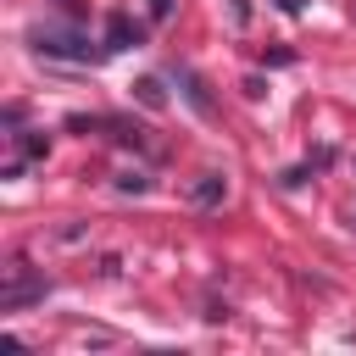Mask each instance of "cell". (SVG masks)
<instances>
[{
    "label": "cell",
    "mask_w": 356,
    "mask_h": 356,
    "mask_svg": "<svg viewBox=\"0 0 356 356\" xmlns=\"http://www.w3.org/2000/svg\"><path fill=\"white\" fill-rule=\"evenodd\" d=\"M28 44H33V56H50V61H95L89 39L78 28H67V22H33Z\"/></svg>",
    "instance_id": "cell-1"
},
{
    "label": "cell",
    "mask_w": 356,
    "mask_h": 356,
    "mask_svg": "<svg viewBox=\"0 0 356 356\" xmlns=\"http://www.w3.org/2000/svg\"><path fill=\"white\" fill-rule=\"evenodd\" d=\"M145 189H150L145 172H117V195H145Z\"/></svg>",
    "instance_id": "cell-8"
},
{
    "label": "cell",
    "mask_w": 356,
    "mask_h": 356,
    "mask_svg": "<svg viewBox=\"0 0 356 356\" xmlns=\"http://www.w3.org/2000/svg\"><path fill=\"white\" fill-rule=\"evenodd\" d=\"M222 200H228V178H222V172H200V178L189 184V206L211 211V206H222Z\"/></svg>",
    "instance_id": "cell-4"
},
{
    "label": "cell",
    "mask_w": 356,
    "mask_h": 356,
    "mask_svg": "<svg viewBox=\"0 0 356 356\" xmlns=\"http://www.w3.org/2000/svg\"><path fill=\"white\" fill-rule=\"evenodd\" d=\"M278 6H284V11H300V0H278Z\"/></svg>",
    "instance_id": "cell-10"
},
{
    "label": "cell",
    "mask_w": 356,
    "mask_h": 356,
    "mask_svg": "<svg viewBox=\"0 0 356 356\" xmlns=\"http://www.w3.org/2000/svg\"><path fill=\"white\" fill-rule=\"evenodd\" d=\"M167 11H172V0H150V17H156V22H161Z\"/></svg>",
    "instance_id": "cell-9"
},
{
    "label": "cell",
    "mask_w": 356,
    "mask_h": 356,
    "mask_svg": "<svg viewBox=\"0 0 356 356\" xmlns=\"http://www.w3.org/2000/svg\"><path fill=\"white\" fill-rule=\"evenodd\" d=\"M39 156H50V139H39V134H22V139H17V161H39Z\"/></svg>",
    "instance_id": "cell-7"
},
{
    "label": "cell",
    "mask_w": 356,
    "mask_h": 356,
    "mask_svg": "<svg viewBox=\"0 0 356 356\" xmlns=\"http://www.w3.org/2000/svg\"><path fill=\"white\" fill-rule=\"evenodd\" d=\"M44 295H50V278L44 273H33L28 261H11L6 267V278H0V312H28Z\"/></svg>",
    "instance_id": "cell-2"
},
{
    "label": "cell",
    "mask_w": 356,
    "mask_h": 356,
    "mask_svg": "<svg viewBox=\"0 0 356 356\" xmlns=\"http://www.w3.org/2000/svg\"><path fill=\"white\" fill-rule=\"evenodd\" d=\"M134 95H139L150 111H161V106H167V95H161V78H139V83H134Z\"/></svg>",
    "instance_id": "cell-6"
},
{
    "label": "cell",
    "mask_w": 356,
    "mask_h": 356,
    "mask_svg": "<svg viewBox=\"0 0 356 356\" xmlns=\"http://www.w3.org/2000/svg\"><path fill=\"white\" fill-rule=\"evenodd\" d=\"M139 39H145V28H139L128 11H111V17H106V50H134Z\"/></svg>",
    "instance_id": "cell-3"
},
{
    "label": "cell",
    "mask_w": 356,
    "mask_h": 356,
    "mask_svg": "<svg viewBox=\"0 0 356 356\" xmlns=\"http://www.w3.org/2000/svg\"><path fill=\"white\" fill-rule=\"evenodd\" d=\"M61 6H67V11H78V0H61Z\"/></svg>",
    "instance_id": "cell-11"
},
{
    "label": "cell",
    "mask_w": 356,
    "mask_h": 356,
    "mask_svg": "<svg viewBox=\"0 0 356 356\" xmlns=\"http://www.w3.org/2000/svg\"><path fill=\"white\" fill-rule=\"evenodd\" d=\"M178 83H184V95H189V106H195L200 117H211V95H206V83H200L195 72H178Z\"/></svg>",
    "instance_id": "cell-5"
}]
</instances>
